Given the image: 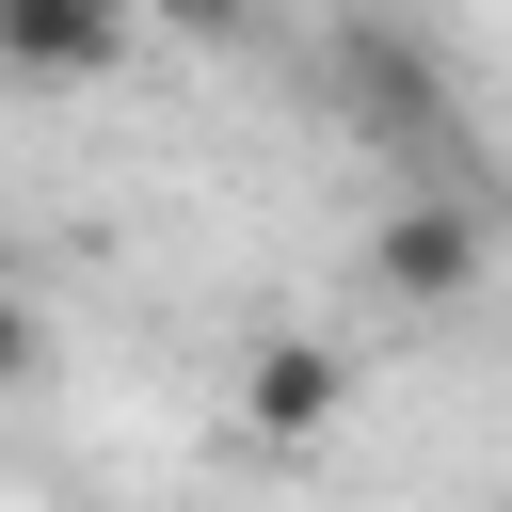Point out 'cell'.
Here are the masks:
<instances>
[{
    "instance_id": "cell-3",
    "label": "cell",
    "mask_w": 512,
    "mask_h": 512,
    "mask_svg": "<svg viewBox=\"0 0 512 512\" xmlns=\"http://www.w3.org/2000/svg\"><path fill=\"white\" fill-rule=\"evenodd\" d=\"M336 96H352L384 144H416V160L464 128V112H448V80H432V48H416V32H384V16H352V32H336Z\"/></svg>"
},
{
    "instance_id": "cell-4",
    "label": "cell",
    "mask_w": 512,
    "mask_h": 512,
    "mask_svg": "<svg viewBox=\"0 0 512 512\" xmlns=\"http://www.w3.org/2000/svg\"><path fill=\"white\" fill-rule=\"evenodd\" d=\"M336 416H352V352L336 336H256L240 352V432L256 448H320Z\"/></svg>"
},
{
    "instance_id": "cell-2",
    "label": "cell",
    "mask_w": 512,
    "mask_h": 512,
    "mask_svg": "<svg viewBox=\"0 0 512 512\" xmlns=\"http://www.w3.org/2000/svg\"><path fill=\"white\" fill-rule=\"evenodd\" d=\"M144 48V0H0V80L16 96H80Z\"/></svg>"
},
{
    "instance_id": "cell-1",
    "label": "cell",
    "mask_w": 512,
    "mask_h": 512,
    "mask_svg": "<svg viewBox=\"0 0 512 512\" xmlns=\"http://www.w3.org/2000/svg\"><path fill=\"white\" fill-rule=\"evenodd\" d=\"M480 272H496V208H480V192H384V208H368V288H384L400 320L480 304Z\"/></svg>"
},
{
    "instance_id": "cell-6",
    "label": "cell",
    "mask_w": 512,
    "mask_h": 512,
    "mask_svg": "<svg viewBox=\"0 0 512 512\" xmlns=\"http://www.w3.org/2000/svg\"><path fill=\"white\" fill-rule=\"evenodd\" d=\"M32 384H48V320L0 288V400H32Z\"/></svg>"
},
{
    "instance_id": "cell-5",
    "label": "cell",
    "mask_w": 512,
    "mask_h": 512,
    "mask_svg": "<svg viewBox=\"0 0 512 512\" xmlns=\"http://www.w3.org/2000/svg\"><path fill=\"white\" fill-rule=\"evenodd\" d=\"M144 32H192V48H240L256 0H144Z\"/></svg>"
}]
</instances>
